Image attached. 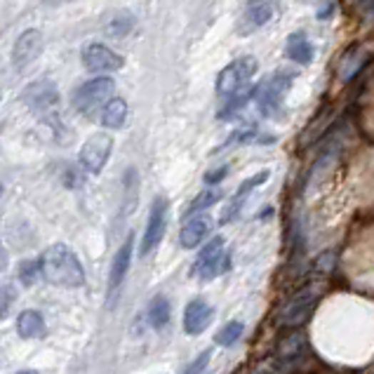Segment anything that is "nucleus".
Returning a JSON list of instances; mask_svg holds the SVG:
<instances>
[{"label": "nucleus", "mask_w": 374, "mask_h": 374, "mask_svg": "<svg viewBox=\"0 0 374 374\" xmlns=\"http://www.w3.org/2000/svg\"><path fill=\"white\" fill-rule=\"evenodd\" d=\"M41 266H43V280H47L50 285L66 290L83 288L85 285V268L81 259L64 243H54L43 252Z\"/></svg>", "instance_id": "nucleus-1"}, {"label": "nucleus", "mask_w": 374, "mask_h": 374, "mask_svg": "<svg viewBox=\"0 0 374 374\" xmlns=\"http://www.w3.org/2000/svg\"><path fill=\"white\" fill-rule=\"evenodd\" d=\"M254 74H257V59L254 57H243V59L231 61L217 78V94L228 101L231 97H236L238 92H243V87H248Z\"/></svg>", "instance_id": "nucleus-2"}, {"label": "nucleus", "mask_w": 374, "mask_h": 374, "mask_svg": "<svg viewBox=\"0 0 374 374\" xmlns=\"http://www.w3.org/2000/svg\"><path fill=\"white\" fill-rule=\"evenodd\" d=\"M320 294H323V288L318 283L304 285V288L288 301V306L280 311L278 320H280L283 328H299V325L311 315L313 306L318 304V299H320Z\"/></svg>", "instance_id": "nucleus-3"}, {"label": "nucleus", "mask_w": 374, "mask_h": 374, "mask_svg": "<svg viewBox=\"0 0 374 374\" xmlns=\"http://www.w3.org/2000/svg\"><path fill=\"white\" fill-rule=\"evenodd\" d=\"M116 92V83L111 78H92V81L83 83L74 92V108L81 113H92L94 108H99L101 104H108L111 97Z\"/></svg>", "instance_id": "nucleus-4"}, {"label": "nucleus", "mask_w": 374, "mask_h": 374, "mask_svg": "<svg viewBox=\"0 0 374 374\" xmlns=\"http://www.w3.org/2000/svg\"><path fill=\"white\" fill-rule=\"evenodd\" d=\"M290 78H292L290 74H276L266 78V81H261L257 85V90L252 92V99L257 101V108L264 116H273L278 111L285 90L290 87Z\"/></svg>", "instance_id": "nucleus-5"}, {"label": "nucleus", "mask_w": 374, "mask_h": 374, "mask_svg": "<svg viewBox=\"0 0 374 374\" xmlns=\"http://www.w3.org/2000/svg\"><path fill=\"white\" fill-rule=\"evenodd\" d=\"M167 210H170V203H167L165 198H156L153 205H151L144 238H141V245H139L141 257H148V254L161 245L165 236V226H167Z\"/></svg>", "instance_id": "nucleus-6"}, {"label": "nucleus", "mask_w": 374, "mask_h": 374, "mask_svg": "<svg viewBox=\"0 0 374 374\" xmlns=\"http://www.w3.org/2000/svg\"><path fill=\"white\" fill-rule=\"evenodd\" d=\"M111 151H113V139L104 132H97L83 144L78 161H81L83 170H87L90 174H99L104 170V165L108 163Z\"/></svg>", "instance_id": "nucleus-7"}, {"label": "nucleus", "mask_w": 374, "mask_h": 374, "mask_svg": "<svg viewBox=\"0 0 374 374\" xmlns=\"http://www.w3.org/2000/svg\"><path fill=\"white\" fill-rule=\"evenodd\" d=\"M228 254L224 252V238H212L210 243H205V248L198 254L193 264V276L198 280H212L214 276L224 268V259Z\"/></svg>", "instance_id": "nucleus-8"}, {"label": "nucleus", "mask_w": 374, "mask_h": 374, "mask_svg": "<svg viewBox=\"0 0 374 374\" xmlns=\"http://www.w3.org/2000/svg\"><path fill=\"white\" fill-rule=\"evenodd\" d=\"M21 104H26L31 111H50L59 104V90L52 81H36L29 83L19 94Z\"/></svg>", "instance_id": "nucleus-9"}, {"label": "nucleus", "mask_w": 374, "mask_h": 374, "mask_svg": "<svg viewBox=\"0 0 374 374\" xmlns=\"http://www.w3.org/2000/svg\"><path fill=\"white\" fill-rule=\"evenodd\" d=\"M83 66L92 74H104V71H118L123 69V57L118 52H113L111 47L106 45H99V43H90L83 47Z\"/></svg>", "instance_id": "nucleus-10"}, {"label": "nucleus", "mask_w": 374, "mask_h": 374, "mask_svg": "<svg viewBox=\"0 0 374 374\" xmlns=\"http://www.w3.org/2000/svg\"><path fill=\"white\" fill-rule=\"evenodd\" d=\"M43 50V36L41 31L29 29L17 38V43L12 47V61L17 69H26L31 61H34Z\"/></svg>", "instance_id": "nucleus-11"}, {"label": "nucleus", "mask_w": 374, "mask_h": 374, "mask_svg": "<svg viewBox=\"0 0 374 374\" xmlns=\"http://www.w3.org/2000/svg\"><path fill=\"white\" fill-rule=\"evenodd\" d=\"M271 17H273V3H271V0H250L243 10L238 34H252V31H257L264 26V24H268Z\"/></svg>", "instance_id": "nucleus-12"}, {"label": "nucleus", "mask_w": 374, "mask_h": 374, "mask_svg": "<svg viewBox=\"0 0 374 374\" xmlns=\"http://www.w3.org/2000/svg\"><path fill=\"white\" fill-rule=\"evenodd\" d=\"M212 318H214V311L208 301H203V299L188 301L186 311H184V332L191 334V337H196V334H201L212 323Z\"/></svg>", "instance_id": "nucleus-13"}, {"label": "nucleus", "mask_w": 374, "mask_h": 374, "mask_svg": "<svg viewBox=\"0 0 374 374\" xmlns=\"http://www.w3.org/2000/svg\"><path fill=\"white\" fill-rule=\"evenodd\" d=\"M132 261V236L121 245V250L116 252L113 261H111V273H108V294H116L118 288L123 285L127 271H130Z\"/></svg>", "instance_id": "nucleus-14"}, {"label": "nucleus", "mask_w": 374, "mask_h": 374, "mask_svg": "<svg viewBox=\"0 0 374 374\" xmlns=\"http://www.w3.org/2000/svg\"><path fill=\"white\" fill-rule=\"evenodd\" d=\"M210 228H212V221H210L208 214H201V217L188 219L186 224L181 226V233H179L181 248H186V250L198 248V245H201L205 238H208Z\"/></svg>", "instance_id": "nucleus-15"}, {"label": "nucleus", "mask_w": 374, "mask_h": 374, "mask_svg": "<svg viewBox=\"0 0 374 374\" xmlns=\"http://www.w3.org/2000/svg\"><path fill=\"white\" fill-rule=\"evenodd\" d=\"M268 177H271V172L268 170H261V172H257L254 177H250L245 184H241V188L236 191V196L231 198V203H228V208H226V212L221 214V224H228L231 219L236 217L238 214V210H241V205H243V201L245 198L250 196V191H254L257 186H261V184H266L268 181Z\"/></svg>", "instance_id": "nucleus-16"}, {"label": "nucleus", "mask_w": 374, "mask_h": 374, "mask_svg": "<svg viewBox=\"0 0 374 374\" xmlns=\"http://www.w3.org/2000/svg\"><path fill=\"white\" fill-rule=\"evenodd\" d=\"M45 318L38 311H21L17 318V332L21 339H43L45 337Z\"/></svg>", "instance_id": "nucleus-17"}, {"label": "nucleus", "mask_w": 374, "mask_h": 374, "mask_svg": "<svg viewBox=\"0 0 374 374\" xmlns=\"http://www.w3.org/2000/svg\"><path fill=\"white\" fill-rule=\"evenodd\" d=\"M127 121V101L116 97L111 99L108 104L101 108V116H99V123L108 127V130H121Z\"/></svg>", "instance_id": "nucleus-18"}, {"label": "nucleus", "mask_w": 374, "mask_h": 374, "mask_svg": "<svg viewBox=\"0 0 374 374\" xmlns=\"http://www.w3.org/2000/svg\"><path fill=\"white\" fill-rule=\"evenodd\" d=\"M363 64H365V52L360 50V47H351V50H348L337 64V76L341 78V83L351 81L358 71H360Z\"/></svg>", "instance_id": "nucleus-19"}, {"label": "nucleus", "mask_w": 374, "mask_h": 374, "mask_svg": "<svg viewBox=\"0 0 374 374\" xmlns=\"http://www.w3.org/2000/svg\"><path fill=\"white\" fill-rule=\"evenodd\" d=\"M285 52H288V57L292 61H299V64H311L313 59V45L308 43V38L304 34H292L288 38Z\"/></svg>", "instance_id": "nucleus-20"}, {"label": "nucleus", "mask_w": 374, "mask_h": 374, "mask_svg": "<svg viewBox=\"0 0 374 374\" xmlns=\"http://www.w3.org/2000/svg\"><path fill=\"white\" fill-rule=\"evenodd\" d=\"M170 323V301L165 297H156L148 304V325L153 330H163Z\"/></svg>", "instance_id": "nucleus-21"}, {"label": "nucleus", "mask_w": 374, "mask_h": 374, "mask_svg": "<svg viewBox=\"0 0 374 374\" xmlns=\"http://www.w3.org/2000/svg\"><path fill=\"white\" fill-rule=\"evenodd\" d=\"M134 26V14L130 12H118L113 17L108 19V24L104 26V34L111 36V38H123L132 31Z\"/></svg>", "instance_id": "nucleus-22"}, {"label": "nucleus", "mask_w": 374, "mask_h": 374, "mask_svg": "<svg viewBox=\"0 0 374 374\" xmlns=\"http://www.w3.org/2000/svg\"><path fill=\"white\" fill-rule=\"evenodd\" d=\"M43 278V266H41V259H31V261H21L19 266V280L21 285H26V288H31V285H36L38 280Z\"/></svg>", "instance_id": "nucleus-23"}, {"label": "nucleus", "mask_w": 374, "mask_h": 374, "mask_svg": "<svg viewBox=\"0 0 374 374\" xmlns=\"http://www.w3.org/2000/svg\"><path fill=\"white\" fill-rule=\"evenodd\" d=\"M241 337H243V323L231 320V323H226L224 328H221V330L217 332V337H214V341H217L219 346H233Z\"/></svg>", "instance_id": "nucleus-24"}, {"label": "nucleus", "mask_w": 374, "mask_h": 374, "mask_svg": "<svg viewBox=\"0 0 374 374\" xmlns=\"http://www.w3.org/2000/svg\"><path fill=\"white\" fill-rule=\"evenodd\" d=\"M219 198H221L219 191H205V193H201L193 203L188 205L186 214H196V212H201V210H208V208H212V205L219 201Z\"/></svg>", "instance_id": "nucleus-25"}, {"label": "nucleus", "mask_w": 374, "mask_h": 374, "mask_svg": "<svg viewBox=\"0 0 374 374\" xmlns=\"http://www.w3.org/2000/svg\"><path fill=\"white\" fill-rule=\"evenodd\" d=\"M210 358H212V353H210V351H203V353L198 355L196 360L191 363L188 368L184 370V374H203L205 370H208V365H210Z\"/></svg>", "instance_id": "nucleus-26"}, {"label": "nucleus", "mask_w": 374, "mask_h": 374, "mask_svg": "<svg viewBox=\"0 0 374 374\" xmlns=\"http://www.w3.org/2000/svg\"><path fill=\"white\" fill-rule=\"evenodd\" d=\"M226 172H228V167H219V170L205 174V181H208V184H217V181H221L226 177Z\"/></svg>", "instance_id": "nucleus-27"}, {"label": "nucleus", "mask_w": 374, "mask_h": 374, "mask_svg": "<svg viewBox=\"0 0 374 374\" xmlns=\"http://www.w3.org/2000/svg\"><path fill=\"white\" fill-rule=\"evenodd\" d=\"M355 3L360 5L365 12H372L374 14V0H355Z\"/></svg>", "instance_id": "nucleus-28"}, {"label": "nucleus", "mask_w": 374, "mask_h": 374, "mask_svg": "<svg viewBox=\"0 0 374 374\" xmlns=\"http://www.w3.org/2000/svg\"><path fill=\"white\" fill-rule=\"evenodd\" d=\"M45 5H50V7H57V5H64L66 0H43Z\"/></svg>", "instance_id": "nucleus-29"}, {"label": "nucleus", "mask_w": 374, "mask_h": 374, "mask_svg": "<svg viewBox=\"0 0 374 374\" xmlns=\"http://www.w3.org/2000/svg\"><path fill=\"white\" fill-rule=\"evenodd\" d=\"M330 10H332V5H328V7H325V10H320V12H318V17H328V14H330Z\"/></svg>", "instance_id": "nucleus-30"}, {"label": "nucleus", "mask_w": 374, "mask_h": 374, "mask_svg": "<svg viewBox=\"0 0 374 374\" xmlns=\"http://www.w3.org/2000/svg\"><path fill=\"white\" fill-rule=\"evenodd\" d=\"M14 374H41V372H36V370H19V372H14Z\"/></svg>", "instance_id": "nucleus-31"}]
</instances>
